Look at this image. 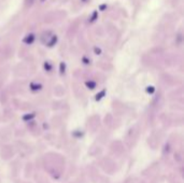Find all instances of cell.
I'll return each mask as SVG.
<instances>
[{
    "mask_svg": "<svg viewBox=\"0 0 184 183\" xmlns=\"http://www.w3.org/2000/svg\"><path fill=\"white\" fill-rule=\"evenodd\" d=\"M41 1H42V2H43V1H45V0H41Z\"/></svg>",
    "mask_w": 184,
    "mask_h": 183,
    "instance_id": "277c9868",
    "label": "cell"
},
{
    "mask_svg": "<svg viewBox=\"0 0 184 183\" xmlns=\"http://www.w3.org/2000/svg\"><path fill=\"white\" fill-rule=\"evenodd\" d=\"M97 17H98V12H97V11H95V12L93 13L92 17H91V19H89V22H91V23H93V22H95Z\"/></svg>",
    "mask_w": 184,
    "mask_h": 183,
    "instance_id": "7a4b0ae2",
    "label": "cell"
},
{
    "mask_svg": "<svg viewBox=\"0 0 184 183\" xmlns=\"http://www.w3.org/2000/svg\"><path fill=\"white\" fill-rule=\"evenodd\" d=\"M83 1H87V0H83Z\"/></svg>",
    "mask_w": 184,
    "mask_h": 183,
    "instance_id": "5b68a950",
    "label": "cell"
},
{
    "mask_svg": "<svg viewBox=\"0 0 184 183\" xmlns=\"http://www.w3.org/2000/svg\"><path fill=\"white\" fill-rule=\"evenodd\" d=\"M100 9H101V10H105V9H106V5H102V7H100Z\"/></svg>",
    "mask_w": 184,
    "mask_h": 183,
    "instance_id": "3957f363",
    "label": "cell"
},
{
    "mask_svg": "<svg viewBox=\"0 0 184 183\" xmlns=\"http://www.w3.org/2000/svg\"><path fill=\"white\" fill-rule=\"evenodd\" d=\"M34 40V36L32 34H29V36H27V37L24 39V41L26 42V43H31V42H32Z\"/></svg>",
    "mask_w": 184,
    "mask_h": 183,
    "instance_id": "6da1fadb",
    "label": "cell"
}]
</instances>
